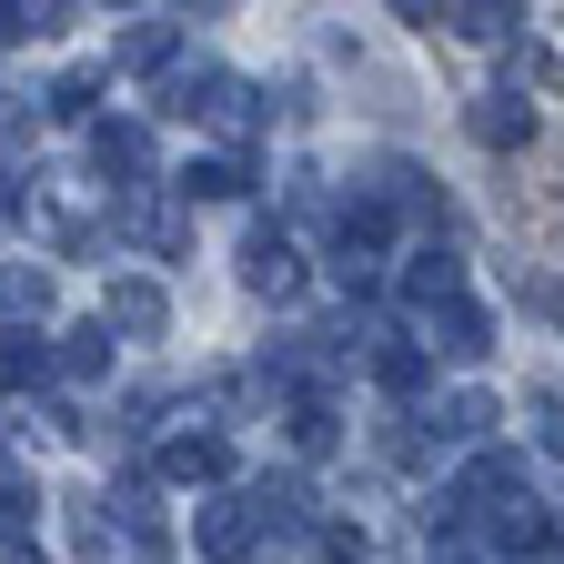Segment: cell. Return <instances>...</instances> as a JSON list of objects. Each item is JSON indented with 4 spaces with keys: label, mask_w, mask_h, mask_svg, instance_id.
I'll use <instances>...</instances> for the list:
<instances>
[{
    "label": "cell",
    "mask_w": 564,
    "mask_h": 564,
    "mask_svg": "<svg viewBox=\"0 0 564 564\" xmlns=\"http://www.w3.org/2000/svg\"><path fill=\"white\" fill-rule=\"evenodd\" d=\"M423 333H434V352H444V364H484V352H494V323H484L474 303H444V313H423Z\"/></svg>",
    "instance_id": "obj_3"
},
{
    "label": "cell",
    "mask_w": 564,
    "mask_h": 564,
    "mask_svg": "<svg viewBox=\"0 0 564 564\" xmlns=\"http://www.w3.org/2000/svg\"><path fill=\"white\" fill-rule=\"evenodd\" d=\"M554 313H564V282H554Z\"/></svg>",
    "instance_id": "obj_25"
},
{
    "label": "cell",
    "mask_w": 564,
    "mask_h": 564,
    "mask_svg": "<svg viewBox=\"0 0 564 564\" xmlns=\"http://www.w3.org/2000/svg\"><path fill=\"white\" fill-rule=\"evenodd\" d=\"M121 232H131L141 252H182V232H192V223H182V202H152V192H141V202L121 212Z\"/></svg>",
    "instance_id": "obj_6"
},
{
    "label": "cell",
    "mask_w": 564,
    "mask_h": 564,
    "mask_svg": "<svg viewBox=\"0 0 564 564\" xmlns=\"http://www.w3.org/2000/svg\"><path fill=\"white\" fill-rule=\"evenodd\" d=\"M101 323L131 333V343H152V333L172 323V293H162V282H141V272H121V282H111V303H101Z\"/></svg>",
    "instance_id": "obj_1"
},
{
    "label": "cell",
    "mask_w": 564,
    "mask_h": 564,
    "mask_svg": "<svg viewBox=\"0 0 564 564\" xmlns=\"http://www.w3.org/2000/svg\"><path fill=\"white\" fill-rule=\"evenodd\" d=\"M434 564H474V544H464V534H444V544H434Z\"/></svg>",
    "instance_id": "obj_22"
},
{
    "label": "cell",
    "mask_w": 564,
    "mask_h": 564,
    "mask_svg": "<svg viewBox=\"0 0 564 564\" xmlns=\"http://www.w3.org/2000/svg\"><path fill=\"white\" fill-rule=\"evenodd\" d=\"M524 131H534V111H524L514 91H484V101H474V141H494V152H505V141H524Z\"/></svg>",
    "instance_id": "obj_8"
},
{
    "label": "cell",
    "mask_w": 564,
    "mask_h": 564,
    "mask_svg": "<svg viewBox=\"0 0 564 564\" xmlns=\"http://www.w3.org/2000/svg\"><path fill=\"white\" fill-rule=\"evenodd\" d=\"M293 444L303 454H333V403L323 393H293Z\"/></svg>",
    "instance_id": "obj_16"
},
{
    "label": "cell",
    "mask_w": 564,
    "mask_h": 564,
    "mask_svg": "<svg viewBox=\"0 0 564 564\" xmlns=\"http://www.w3.org/2000/svg\"><path fill=\"white\" fill-rule=\"evenodd\" d=\"M51 364H61L70 383H101V373H111V323H82V333H61V352H51Z\"/></svg>",
    "instance_id": "obj_7"
},
{
    "label": "cell",
    "mask_w": 564,
    "mask_h": 564,
    "mask_svg": "<svg viewBox=\"0 0 564 564\" xmlns=\"http://www.w3.org/2000/svg\"><path fill=\"white\" fill-rule=\"evenodd\" d=\"M70 544H82V554H111V524H101L91 505H70Z\"/></svg>",
    "instance_id": "obj_21"
},
{
    "label": "cell",
    "mask_w": 564,
    "mask_h": 564,
    "mask_svg": "<svg viewBox=\"0 0 564 564\" xmlns=\"http://www.w3.org/2000/svg\"><path fill=\"white\" fill-rule=\"evenodd\" d=\"M172 51H182V31H172V21H141V31H121V41H111V61H121V70H162Z\"/></svg>",
    "instance_id": "obj_9"
},
{
    "label": "cell",
    "mask_w": 564,
    "mask_h": 564,
    "mask_svg": "<svg viewBox=\"0 0 564 564\" xmlns=\"http://www.w3.org/2000/svg\"><path fill=\"white\" fill-rule=\"evenodd\" d=\"M202 544H212V554L232 564V554L252 544V514H242V505H202Z\"/></svg>",
    "instance_id": "obj_14"
},
{
    "label": "cell",
    "mask_w": 564,
    "mask_h": 564,
    "mask_svg": "<svg viewBox=\"0 0 564 564\" xmlns=\"http://www.w3.org/2000/svg\"><path fill=\"white\" fill-rule=\"evenodd\" d=\"M454 282H464V262L423 242V252L403 262V303H423V313H444V303H454Z\"/></svg>",
    "instance_id": "obj_4"
},
{
    "label": "cell",
    "mask_w": 564,
    "mask_h": 564,
    "mask_svg": "<svg viewBox=\"0 0 564 564\" xmlns=\"http://www.w3.org/2000/svg\"><path fill=\"white\" fill-rule=\"evenodd\" d=\"M373 373H383L393 393H423V352H413V343H383V352H373Z\"/></svg>",
    "instance_id": "obj_18"
},
{
    "label": "cell",
    "mask_w": 564,
    "mask_h": 564,
    "mask_svg": "<svg viewBox=\"0 0 564 564\" xmlns=\"http://www.w3.org/2000/svg\"><path fill=\"white\" fill-rule=\"evenodd\" d=\"M162 464H172V474H182V484H212V474H223V464H232V454H223V434H182V444H172V454H162Z\"/></svg>",
    "instance_id": "obj_12"
},
{
    "label": "cell",
    "mask_w": 564,
    "mask_h": 564,
    "mask_svg": "<svg viewBox=\"0 0 564 564\" xmlns=\"http://www.w3.org/2000/svg\"><path fill=\"white\" fill-rule=\"evenodd\" d=\"M31 514H41V494L31 484H0V534H31Z\"/></svg>",
    "instance_id": "obj_20"
},
{
    "label": "cell",
    "mask_w": 564,
    "mask_h": 564,
    "mask_svg": "<svg viewBox=\"0 0 564 564\" xmlns=\"http://www.w3.org/2000/svg\"><path fill=\"white\" fill-rule=\"evenodd\" d=\"M434 434H444V444H484V434H494V393H454V403L434 413Z\"/></svg>",
    "instance_id": "obj_10"
},
{
    "label": "cell",
    "mask_w": 564,
    "mask_h": 564,
    "mask_svg": "<svg viewBox=\"0 0 564 564\" xmlns=\"http://www.w3.org/2000/svg\"><path fill=\"white\" fill-rule=\"evenodd\" d=\"M11 212H21V202H11V192H0V223H11Z\"/></svg>",
    "instance_id": "obj_24"
},
{
    "label": "cell",
    "mask_w": 564,
    "mask_h": 564,
    "mask_svg": "<svg viewBox=\"0 0 564 564\" xmlns=\"http://www.w3.org/2000/svg\"><path fill=\"white\" fill-rule=\"evenodd\" d=\"M0 303H11V313H51V272L41 262H11V272H0Z\"/></svg>",
    "instance_id": "obj_15"
},
{
    "label": "cell",
    "mask_w": 564,
    "mask_h": 564,
    "mask_svg": "<svg viewBox=\"0 0 564 564\" xmlns=\"http://www.w3.org/2000/svg\"><path fill=\"white\" fill-rule=\"evenodd\" d=\"M242 282H252V293H272V303H282V293H303V252L262 223V232L242 242Z\"/></svg>",
    "instance_id": "obj_2"
},
{
    "label": "cell",
    "mask_w": 564,
    "mask_h": 564,
    "mask_svg": "<svg viewBox=\"0 0 564 564\" xmlns=\"http://www.w3.org/2000/svg\"><path fill=\"white\" fill-rule=\"evenodd\" d=\"M91 101H101V70H61V82H51V111L61 121H91Z\"/></svg>",
    "instance_id": "obj_17"
},
{
    "label": "cell",
    "mask_w": 564,
    "mask_h": 564,
    "mask_svg": "<svg viewBox=\"0 0 564 564\" xmlns=\"http://www.w3.org/2000/svg\"><path fill=\"white\" fill-rule=\"evenodd\" d=\"M21 564H41V554H21Z\"/></svg>",
    "instance_id": "obj_26"
},
{
    "label": "cell",
    "mask_w": 564,
    "mask_h": 564,
    "mask_svg": "<svg viewBox=\"0 0 564 564\" xmlns=\"http://www.w3.org/2000/svg\"><path fill=\"white\" fill-rule=\"evenodd\" d=\"M544 444H554V454H564V403H554V413H544Z\"/></svg>",
    "instance_id": "obj_23"
},
{
    "label": "cell",
    "mask_w": 564,
    "mask_h": 564,
    "mask_svg": "<svg viewBox=\"0 0 564 564\" xmlns=\"http://www.w3.org/2000/svg\"><path fill=\"white\" fill-rule=\"evenodd\" d=\"M51 373V343L41 333H0V383H41Z\"/></svg>",
    "instance_id": "obj_13"
},
{
    "label": "cell",
    "mask_w": 564,
    "mask_h": 564,
    "mask_svg": "<svg viewBox=\"0 0 564 564\" xmlns=\"http://www.w3.org/2000/svg\"><path fill=\"white\" fill-rule=\"evenodd\" d=\"M242 182H252V172H242L232 152H212V162H192V172H182V202H232Z\"/></svg>",
    "instance_id": "obj_11"
},
{
    "label": "cell",
    "mask_w": 564,
    "mask_h": 564,
    "mask_svg": "<svg viewBox=\"0 0 564 564\" xmlns=\"http://www.w3.org/2000/svg\"><path fill=\"white\" fill-rule=\"evenodd\" d=\"M91 162L101 172H131V192H141V172H152V131H141V121H101L91 131Z\"/></svg>",
    "instance_id": "obj_5"
},
{
    "label": "cell",
    "mask_w": 564,
    "mask_h": 564,
    "mask_svg": "<svg viewBox=\"0 0 564 564\" xmlns=\"http://www.w3.org/2000/svg\"><path fill=\"white\" fill-rule=\"evenodd\" d=\"M313 554H323V564H364L373 544H364V524H323V534H313Z\"/></svg>",
    "instance_id": "obj_19"
}]
</instances>
